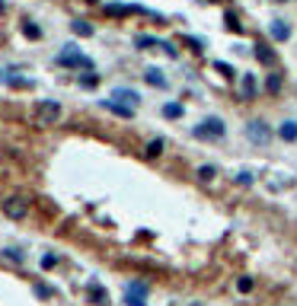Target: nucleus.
Returning <instances> with one entry per match:
<instances>
[{
    "label": "nucleus",
    "instance_id": "18",
    "mask_svg": "<svg viewBox=\"0 0 297 306\" xmlns=\"http://www.w3.org/2000/svg\"><path fill=\"white\" fill-rule=\"evenodd\" d=\"M163 115H166V118H179V115H182V105H179V102H166V105H163Z\"/></svg>",
    "mask_w": 297,
    "mask_h": 306
},
{
    "label": "nucleus",
    "instance_id": "5",
    "mask_svg": "<svg viewBox=\"0 0 297 306\" xmlns=\"http://www.w3.org/2000/svg\"><path fill=\"white\" fill-rule=\"evenodd\" d=\"M147 284L144 281H131L128 284V294H125V303L128 306H147Z\"/></svg>",
    "mask_w": 297,
    "mask_h": 306
},
{
    "label": "nucleus",
    "instance_id": "12",
    "mask_svg": "<svg viewBox=\"0 0 297 306\" xmlns=\"http://www.w3.org/2000/svg\"><path fill=\"white\" fill-rule=\"evenodd\" d=\"M288 35H291V29H288V23H281V19H275V23H272V38H275V42H285Z\"/></svg>",
    "mask_w": 297,
    "mask_h": 306
},
{
    "label": "nucleus",
    "instance_id": "3",
    "mask_svg": "<svg viewBox=\"0 0 297 306\" xmlns=\"http://www.w3.org/2000/svg\"><path fill=\"white\" fill-rule=\"evenodd\" d=\"M58 64H64V67H80V70H93V61L83 58V54L77 51V45H64V51L58 54Z\"/></svg>",
    "mask_w": 297,
    "mask_h": 306
},
{
    "label": "nucleus",
    "instance_id": "29",
    "mask_svg": "<svg viewBox=\"0 0 297 306\" xmlns=\"http://www.w3.org/2000/svg\"><path fill=\"white\" fill-rule=\"evenodd\" d=\"M36 294H38V297H51V290L42 287V284H36Z\"/></svg>",
    "mask_w": 297,
    "mask_h": 306
},
{
    "label": "nucleus",
    "instance_id": "27",
    "mask_svg": "<svg viewBox=\"0 0 297 306\" xmlns=\"http://www.w3.org/2000/svg\"><path fill=\"white\" fill-rule=\"evenodd\" d=\"M227 26H230L233 32H240V23H237V16H233V13H227Z\"/></svg>",
    "mask_w": 297,
    "mask_h": 306
},
{
    "label": "nucleus",
    "instance_id": "21",
    "mask_svg": "<svg viewBox=\"0 0 297 306\" xmlns=\"http://www.w3.org/2000/svg\"><path fill=\"white\" fill-rule=\"evenodd\" d=\"M265 90H268V93H278V90H281V77H278V73H268Z\"/></svg>",
    "mask_w": 297,
    "mask_h": 306
},
{
    "label": "nucleus",
    "instance_id": "16",
    "mask_svg": "<svg viewBox=\"0 0 297 306\" xmlns=\"http://www.w3.org/2000/svg\"><path fill=\"white\" fill-rule=\"evenodd\" d=\"M195 175H198V179H201V182H211V179H214V175H218V169H214V166H211V163H205V166H198V172H195Z\"/></svg>",
    "mask_w": 297,
    "mask_h": 306
},
{
    "label": "nucleus",
    "instance_id": "17",
    "mask_svg": "<svg viewBox=\"0 0 297 306\" xmlns=\"http://www.w3.org/2000/svg\"><path fill=\"white\" fill-rule=\"evenodd\" d=\"M256 58H259V61H262V64H272V61H275V54H272V51H268V48H265V45H256Z\"/></svg>",
    "mask_w": 297,
    "mask_h": 306
},
{
    "label": "nucleus",
    "instance_id": "19",
    "mask_svg": "<svg viewBox=\"0 0 297 306\" xmlns=\"http://www.w3.org/2000/svg\"><path fill=\"white\" fill-rule=\"evenodd\" d=\"M23 35L26 38H42V29L36 23H23Z\"/></svg>",
    "mask_w": 297,
    "mask_h": 306
},
{
    "label": "nucleus",
    "instance_id": "24",
    "mask_svg": "<svg viewBox=\"0 0 297 306\" xmlns=\"http://www.w3.org/2000/svg\"><path fill=\"white\" fill-rule=\"evenodd\" d=\"M160 51L170 54V58H176V45H173V42H160Z\"/></svg>",
    "mask_w": 297,
    "mask_h": 306
},
{
    "label": "nucleus",
    "instance_id": "2",
    "mask_svg": "<svg viewBox=\"0 0 297 306\" xmlns=\"http://www.w3.org/2000/svg\"><path fill=\"white\" fill-rule=\"evenodd\" d=\"M224 134H227V128H224L221 118H205L198 128H195V137L198 140H221Z\"/></svg>",
    "mask_w": 297,
    "mask_h": 306
},
{
    "label": "nucleus",
    "instance_id": "15",
    "mask_svg": "<svg viewBox=\"0 0 297 306\" xmlns=\"http://www.w3.org/2000/svg\"><path fill=\"white\" fill-rule=\"evenodd\" d=\"M240 86H243V96H246V99H253V96H256V80H253V73H246Z\"/></svg>",
    "mask_w": 297,
    "mask_h": 306
},
{
    "label": "nucleus",
    "instance_id": "4",
    "mask_svg": "<svg viewBox=\"0 0 297 306\" xmlns=\"http://www.w3.org/2000/svg\"><path fill=\"white\" fill-rule=\"evenodd\" d=\"M246 137L253 140V144H259V147L272 144V125H268V121H249V125H246Z\"/></svg>",
    "mask_w": 297,
    "mask_h": 306
},
{
    "label": "nucleus",
    "instance_id": "26",
    "mask_svg": "<svg viewBox=\"0 0 297 306\" xmlns=\"http://www.w3.org/2000/svg\"><path fill=\"white\" fill-rule=\"evenodd\" d=\"M237 185H253V172H240L237 175Z\"/></svg>",
    "mask_w": 297,
    "mask_h": 306
},
{
    "label": "nucleus",
    "instance_id": "13",
    "mask_svg": "<svg viewBox=\"0 0 297 306\" xmlns=\"http://www.w3.org/2000/svg\"><path fill=\"white\" fill-rule=\"evenodd\" d=\"M160 153H163V137H153L150 144L144 147V156H147V160H153V156H160Z\"/></svg>",
    "mask_w": 297,
    "mask_h": 306
},
{
    "label": "nucleus",
    "instance_id": "1",
    "mask_svg": "<svg viewBox=\"0 0 297 306\" xmlns=\"http://www.w3.org/2000/svg\"><path fill=\"white\" fill-rule=\"evenodd\" d=\"M58 121H61V105L55 99H42L36 108V125L48 128V125H58Z\"/></svg>",
    "mask_w": 297,
    "mask_h": 306
},
{
    "label": "nucleus",
    "instance_id": "28",
    "mask_svg": "<svg viewBox=\"0 0 297 306\" xmlns=\"http://www.w3.org/2000/svg\"><path fill=\"white\" fill-rule=\"evenodd\" d=\"M6 258H13V262H23V252H19V249H6Z\"/></svg>",
    "mask_w": 297,
    "mask_h": 306
},
{
    "label": "nucleus",
    "instance_id": "11",
    "mask_svg": "<svg viewBox=\"0 0 297 306\" xmlns=\"http://www.w3.org/2000/svg\"><path fill=\"white\" fill-rule=\"evenodd\" d=\"M278 134H281V140L294 144V140H297V121H285V125L278 128Z\"/></svg>",
    "mask_w": 297,
    "mask_h": 306
},
{
    "label": "nucleus",
    "instance_id": "7",
    "mask_svg": "<svg viewBox=\"0 0 297 306\" xmlns=\"http://www.w3.org/2000/svg\"><path fill=\"white\" fill-rule=\"evenodd\" d=\"M112 99H115V102H121V105H128V108H134V105L141 102V96H138L134 90H128V86H118V90L112 93Z\"/></svg>",
    "mask_w": 297,
    "mask_h": 306
},
{
    "label": "nucleus",
    "instance_id": "6",
    "mask_svg": "<svg viewBox=\"0 0 297 306\" xmlns=\"http://www.w3.org/2000/svg\"><path fill=\"white\" fill-rule=\"evenodd\" d=\"M3 214L10 217V220H23L26 217V201L23 198H6L3 201Z\"/></svg>",
    "mask_w": 297,
    "mask_h": 306
},
{
    "label": "nucleus",
    "instance_id": "14",
    "mask_svg": "<svg viewBox=\"0 0 297 306\" xmlns=\"http://www.w3.org/2000/svg\"><path fill=\"white\" fill-rule=\"evenodd\" d=\"M71 29L77 32V35H83V38H90V35H93V26L86 23V19H74V23H71Z\"/></svg>",
    "mask_w": 297,
    "mask_h": 306
},
{
    "label": "nucleus",
    "instance_id": "25",
    "mask_svg": "<svg viewBox=\"0 0 297 306\" xmlns=\"http://www.w3.org/2000/svg\"><path fill=\"white\" fill-rule=\"evenodd\" d=\"M237 287L243 290V294H246V290H253V277H240V281H237Z\"/></svg>",
    "mask_w": 297,
    "mask_h": 306
},
{
    "label": "nucleus",
    "instance_id": "30",
    "mask_svg": "<svg viewBox=\"0 0 297 306\" xmlns=\"http://www.w3.org/2000/svg\"><path fill=\"white\" fill-rule=\"evenodd\" d=\"M3 10H6V6H3V0H0V13H3Z\"/></svg>",
    "mask_w": 297,
    "mask_h": 306
},
{
    "label": "nucleus",
    "instance_id": "10",
    "mask_svg": "<svg viewBox=\"0 0 297 306\" xmlns=\"http://www.w3.org/2000/svg\"><path fill=\"white\" fill-rule=\"evenodd\" d=\"M90 300L96 306H109V290L99 287V284H90Z\"/></svg>",
    "mask_w": 297,
    "mask_h": 306
},
{
    "label": "nucleus",
    "instance_id": "8",
    "mask_svg": "<svg viewBox=\"0 0 297 306\" xmlns=\"http://www.w3.org/2000/svg\"><path fill=\"white\" fill-rule=\"evenodd\" d=\"M103 108H106V112H115L118 118H131V115H134V108L121 105V102H115V99H103Z\"/></svg>",
    "mask_w": 297,
    "mask_h": 306
},
{
    "label": "nucleus",
    "instance_id": "20",
    "mask_svg": "<svg viewBox=\"0 0 297 306\" xmlns=\"http://www.w3.org/2000/svg\"><path fill=\"white\" fill-rule=\"evenodd\" d=\"M80 86H83V90H93V86H99V77L96 73H83V77H80Z\"/></svg>",
    "mask_w": 297,
    "mask_h": 306
},
{
    "label": "nucleus",
    "instance_id": "23",
    "mask_svg": "<svg viewBox=\"0 0 297 306\" xmlns=\"http://www.w3.org/2000/svg\"><path fill=\"white\" fill-rule=\"evenodd\" d=\"M214 70H218L221 77H233V67H230V64H221V61L214 64Z\"/></svg>",
    "mask_w": 297,
    "mask_h": 306
},
{
    "label": "nucleus",
    "instance_id": "22",
    "mask_svg": "<svg viewBox=\"0 0 297 306\" xmlns=\"http://www.w3.org/2000/svg\"><path fill=\"white\" fill-rule=\"evenodd\" d=\"M134 45H138V48H150V45H160V42L153 35H138V38H134Z\"/></svg>",
    "mask_w": 297,
    "mask_h": 306
},
{
    "label": "nucleus",
    "instance_id": "9",
    "mask_svg": "<svg viewBox=\"0 0 297 306\" xmlns=\"http://www.w3.org/2000/svg\"><path fill=\"white\" fill-rule=\"evenodd\" d=\"M144 80L150 86H157V90H166V77L157 70V67H147V70H144Z\"/></svg>",
    "mask_w": 297,
    "mask_h": 306
}]
</instances>
